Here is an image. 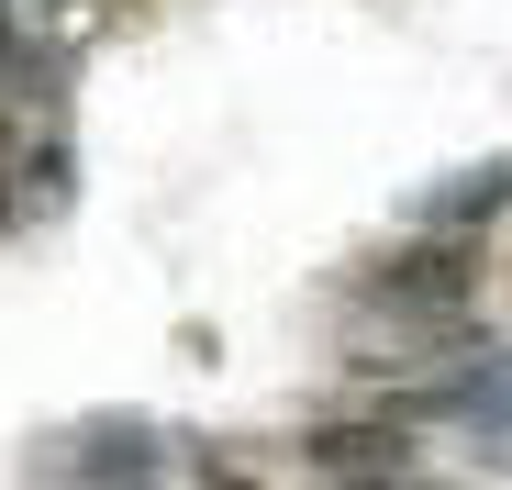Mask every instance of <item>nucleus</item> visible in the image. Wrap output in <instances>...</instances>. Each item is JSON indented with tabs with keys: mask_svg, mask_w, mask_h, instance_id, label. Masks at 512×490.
<instances>
[{
	"mask_svg": "<svg viewBox=\"0 0 512 490\" xmlns=\"http://www.w3.org/2000/svg\"><path fill=\"white\" fill-rule=\"evenodd\" d=\"M156 457H167V435L145 413H78V424H56L34 446V479L45 490H145Z\"/></svg>",
	"mask_w": 512,
	"mask_h": 490,
	"instance_id": "nucleus-1",
	"label": "nucleus"
},
{
	"mask_svg": "<svg viewBox=\"0 0 512 490\" xmlns=\"http://www.w3.org/2000/svg\"><path fill=\"white\" fill-rule=\"evenodd\" d=\"M390 424H457V435H512V346H479L468 368L423 379L390 401Z\"/></svg>",
	"mask_w": 512,
	"mask_h": 490,
	"instance_id": "nucleus-2",
	"label": "nucleus"
},
{
	"mask_svg": "<svg viewBox=\"0 0 512 490\" xmlns=\"http://www.w3.org/2000/svg\"><path fill=\"white\" fill-rule=\"evenodd\" d=\"M479 290V257H468V234H423L401 245V257L379 268V301L412 312V323H457V301Z\"/></svg>",
	"mask_w": 512,
	"mask_h": 490,
	"instance_id": "nucleus-3",
	"label": "nucleus"
},
{
	"mask_svg": "<svg viewBox=\"0 0 512 490\" xmlns=\"http://www.w3.org/2000/svg\"><path fill=\"white\" fill-rule=\"evenodd\" d=\"M501 212H512V156H490V168H457V179L423 190V234H479V223H501Z\"/></svg>",
	"mask_w": 512,
	"mask_h": 490,
	"instance_id": "nucleus-4",
	"label": "nucleus"
},
{
	"mask_svg": "<svg viewBox=\"0 0 512 490\" xmlns=\"http://www.w3.org/2000/svg\"><path fill=\"white\" fill-rule=\"evenodd\" d=\"M312 468H334V479H401V424L379 413V424H323L312 435Z\"/></svg>",
	"mask_w": 512,
	"mask_h": 490,
	"instance_id": "nucleus-5",
	"label": "nucleus"
},
{
	"mask_svg": "<svg viewBox=\"0 0 512 490\" xmlns=\"http://www.w3.org/2000/svg\"><path fill=\"white\" fill-rule=\"evenodd\" d=\"M0 223H23V201H12V179H0Z\"/></svg>",
	"mask_w": 512,
	"mask_h": 490,
	"instance_id": "nucleus-6",
	"label": "nucleus"
}]
</instances>
